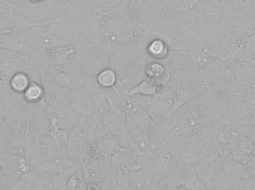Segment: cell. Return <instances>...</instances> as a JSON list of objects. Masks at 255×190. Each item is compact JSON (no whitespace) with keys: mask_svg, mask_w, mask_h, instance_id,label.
Listing matches in <instances>:
<instances>
[{"mask_svg":"<svg viewBox=\"0 0 255 190\" xmlns=\"http://www.w3.org/2000/svg\"><path fill=\"white\" fill-rule=\"evenodd\" d=\"M142 7L141 0H124L112 10L97 12L91 17L98 22L106 44L145 47L139 27Z\"/></svg>","mask_w":255,"mask_h":190,"instance_id":"obj_1","label":"cell"},{"mask_svg":"<svg viewBox=\"0 0 255 190\" xmlns=\"http://www.w3.org/2000/svg\"><path fill=\"white\" fill-rule=\"evenodd\" d=\"M151 26L170 31L184 40L187 49L205 45L219 52L222 27L208 22L199 11L177 12Z\"/></svg>","mask_w":255,"mask_h":190,"instance_id":"obj_2","label":"cell"},{"mask_svg":"<svg viewBox=\"0 0 255 190\" xmlns=\"http://www.w3.org/2000/svg\"><path fill=\"white\" fill-rule=\"evenodd\" d=\"M0 47L31 57L36 61L44 50L40 38V26L25 28L9 34H0Z\"/></svg>","mask_w":255,"mask_h":190,"instance_id":"obj_3","label":"cell"},{"mask_svg":"<svg viewBox=\"0 0 255 190\" xmlns=\"http://www.w3.org/2000/svg\"><path fill=\"white\" fill-rule=\"evenodd\" d=\"M19 71L28 72L34 80L40 82L37 63L32 58L0 47V86L1 89L7 87L10 77Z\"/></svg>","mask_w":255,"mask_h":190,"instance_id":"obj_4","label":"cell"},{"mask_svg":"<svg viewBox=\"0 0 255 190\" xmlns=\"http://www.w3.org/2000/svg\"><path fill=\"white\" fill-rule=\"evenodd\" d=\"M163 146L167 149L178 168L193 170L198 168L202 163L188 137L169 131L163 142Z\"/></svg>","mask_w":255,"mask_h":190,"instance_id":"obj_5","label":"cell"},{"mask_svg":"<svg viewBox=\"0 0 255 190\" xmlns=\"http://www.w3.org/2000/svg\"><path fill=\"white\" fill-rule=\"evenodd\" d=\"M106 95L109 108L96 119L116 137L120 145L128 134L127 116L114 91L113 93L111 94L106 90Z\"/></svg>","mask_w":255,"mask_h":190,"instance_id":"obj_6","label":"cell"},{"mask_svg":"<svg viewBox=\"0 0 255 190\" xmlns=\"http://www.w3.org/2000/svg\"><path fill=\"white\" fill-rule=\"evenodd\" d=\"M148 159L150 171L145 184L148 188H154L160 185L163 181L172 176L178 169L163 144L155 148Z\"/></svg>","mask_w":255,"mask_h":190,"instance_id":"obj_7","label":"cell"},{"mask_svg":"<svg viewBox=\"0 0 255 190\" xmlns=\"http://www.w3.org/2000/svg\"><path fill=\"white\" fill-rule=\"evenodd\" d=\"M219 139L222 143L229 146L234 161L244 165L255 164L252 156L254 151V142L250 137L235 131H229L223 126L219 128Z\"/></svg>","mask_w":255,"mask_h":190,"instance_id":"obj_8","label":"cell"},{"mask_svg":"<svg viewBox=\"0 0 255 190\" xmlns=\"http://www.w3.org/2000/svg\"><path fill=\"white\" fill-rule=\"evenodd\" d=\"M190 140L201 162L205 165L214 166L223 155L213 131V127L209 123L203 127L199 134L190 137Z\"/></svg>","mask_w":255,"mask_h":190,"instance_id":"obj_9","label":"cell"},{"mask_svg":"<svg viewBox=\"0 0 255 190\" xmlns=\"http://www.w3.org/2000/svg\"><path fill=\"white\" fill-rule=\"evenodd\" d=\"M78 59V52L74 44L58 48H46L36 61L37 65H45L52 69L70 72V67Z\"/></svg>","mask_w":255,"mask_h":190,"instance_id":"obj_10","label":"cell"},{"mask_svg":"<svg viewBox=\"0 0 255 190\" xmlns=\"http://www.w3.org/2000/svg\"><path fill=\"white\" fill-rule=\"evenodd\" d=\"M248 37L244 34L222 31L220 50L216 58L218 65L227 67L235 63L244 55Z\"/></svg>","mask_w":255,"mask_h":190,"instance_id":"obj_11","label":"cell"},{"mask_svg":"<svg viewBox=\"0 0 255 190\" xmlns=\"http://www.w3.org/2000/svg\"><path fill=\"white\" fill-rule=\"evenodd\" d=\"M34 26H40V21L24 17L10 1H0V34H9Z\"/></svg>","mask_w":255,"mask_h":190,"instance_id":"obj_12","label":"cell"},{"mask_svg":"<svg viewBox=\"0 0 255 190\" xmlns=\"http://www.w3.org/2000/svg\"><path fill=\"white\" fill-rule=\"evenodd\" d=\"M87 139L85 131L79 128H72L69 131L66 152L71 167H79L87 158Z\"/></svg>","mask_w":255,"mask_h":190,"instance_id":"obj_13","label":"cell"},{"mask_svg":"<svg viewBox=\"0 0 255 190\" xmlns=\"http://www.w3.org/2000/svg\"><path fill=\"white\" fill-rule=\"evenodd\" d=\"M138 156L139 155L133 148L119 146L111 158V172L129 175L130 172L139 171L141 167L136 161Z\"/></svg>","mask_w":255,"mask_h":190,"instance_id":"obj_14","label":"cell"},{"mask_svg":"<svg viewBox=\"0 0 255 190\" xmlns=\"http://www.w3.org/2000/svg\"><path fill=\"white\" fill-rule=\"evenodd\" d=\"M115 56L110 49L106 50L99 56L92 57L85 60L79 67L80 77L89 79H95L99 73L108 68H114Z\"/></svg>","mask_w":255,"mask_h":190,"instance_id":"obj_15","label":"cell"},{"mask_svg":"<svg viewBox=\"0 0 255 190\" xmlns=\"http://www.w3.org/2000/svg\"><path fill=\"white\" fill-rule=\"evenodd\" d=\"M195 10L199 11L208 22L221 26L229 12L234 9L220 0H200Z\"/></svg>","mask_w":255,"mask_h":190,"instance_id":"obj_16","label":"cell"},{"mask_svg":"<svg viewBox=\"0 0 255 190\" xmlns=\"http://www.w3.org/2000/svg\"><path fill=\"white\" fill-rule=\"evenodd\" d=\"M172 91L168 90L157 92L151 99L149 106L146 112L153 121L162 119L172 115Z\"/></svg>","mask_w":255,"mask_h":190,"instance_id":"obj_17","label":"cell"},{"mask_svg":"<svg viewBox=\"0 0 255 190\" xmlns=\"http://www.w3.org/2000/svg\"><path fill=\"white\" fill-rule=\"evenodd\" d=\"M96 142L100 151L102 159L110 164V160L115 151L119 147L116 137L109 132L107 128L97 121L96 127Z\"/></svg>","mask_w":255,"mask_h":190,"instance_id":"obj_18","label":"cell"},{"mask_svg":"<svg viewBox=\"0 0 255 190\" xmlns=\"http://www.w3.org/2000/svg\"><path fill=\"white\" fill-rule=\"evenodd\" d=\"M172 94V114L188 104L194 97L196 90L191 83L181 80H173L170 86Z\"/></svg>","mask_w":255,"mask_h":190,"instance_id":"obj_19","label":"cell"},{"mask_svg":"<svg viewBox=\"0 0 255 190\" xmlns=\"http://www.w3.org/2000/svg\"><path fill=\"white\" fill-rule=\"evenodd\" d=\"M50 182L38 173L30 171L22 174L16 185L7 190H49Z\"/></svg>","mask_w":255,"mask_h":190,"instance_id":"obj_20","label":"cell"},{"mask_svg":"<svg viewBox=\"0 0 255 190\" xmlns=\"http://www.w3.org/2000/svg\"><path fill=\"white\" fill-rule=\"evenodd\" d=\"M145 51L148 58L152 61L163 62L169 58L171 51L169 46L161 39L152 38L145 44Z\"/></svg>","mask_w":255,"mask_h":190,"instance_id":"obj_21","label":"cell"},{"mask_svg":"<svg viewBox=\"0 0 255 190\" xmlns=\"http://www.w3.org/2000/svg\"><path fill=\"white\" fill-rule=\"evenodd\" d=\"M46 89L41 82L33 80L22 94V99L29 105L45 106L46 105Z\"/></svg>","mask_w":255,"mask_h":190,"instance_id":"obj_22","label":"cell"},{"mask_svg":"<svg viewBox=\"0 0 255 190\" xmlns=\"http://www.w3.org/2000/svg\"><path fill=\"white\" fill-rule=\"evenodd\" d=\"M96 83L104 90L113 89L119 84V74L115 68H108L99 73L95 78Z\"/></svg>","mask_w":255,"mask_h":190,"instance_id":"obj_23","label":"cell"},{"mask_svg":"<svg viewBox=\"0 0 255 190\" xmlns=\"http://www.w3.org/2000/svg\"><path fill=\"white\" fill-rule=\"evenodd\" d=\"M33 80L34 79L28 72L19 71L10 77L7 87L13 93L22 95Z\"/></svg>","mask_w":255,"mask_h":190,"instance_id":"obj_24","label":"cell"},{"mask_svg":"<svg viewBox=\"0 0 255 190\" xmlns=\"http://www.w3.org/2000/svg\"><path fill=\"white\" fill-rule=\"evenodd\" d=\"M127 94L129 97H152L153 96L158 92L157 86L154 82L150 79L144 78L142 81L135 85L130 90L128 91Z\"/></svg>","mask_w":255,"mask_h":190,"instance_id":"obj_25","label":"cell"},{"mask_svg":"<svg viewBox=\"0 0 255 190\" xmlns=\"http://www.w3.org/2000/svg\"><path fill=\"white\" fill-rule=\"evenodd\" d=\"M234 64L240 74L247 77L250 83L255 86V61L244 54Z\"/></svg>","mask_w":255,"mask_h":190,"instance_id":"obj_26","label":"cell"},{"mask_svg":"<svg viewBox=\"0 0 255 190\" xmlns=\"http://www.w3.org/2000/svg\"><path fill=\"white\" fill-rule=\"evenodd\" d=\"M109 190H138L133 188L129 182V175L125 173H109L108 177ZM152 190L148 188V190Z\"/></svg>","mask_w":255,"mask_h":190,"instance_id":"obj_27","label":"cell"},{"mask_svg":"<svg viewBox=\"0 0 255 190\" xmlns=\"http://www.w3.org/2000/svg\"><path fill=\"white\" fill-rule=\"evenodd\" d=\"M49 136H50L51 141L54 149L57 152L67 154L66 148L68 141L69 133L61 127H51Z\"/></svg>","mask_w":255,"mask_h":190,"instance_id":"obj_28","label":"cell"},{"mask_svg":"<svg viewBox=\"0 0 255 190\" xmlns=\"http://www.w3.org/2000/svg\"><path fill=\"white\" fill-rule=\"evenodd\" d=\"M168 71L169 68L164 63L151 61V62L147 63L145 65V75L146 78L154 81L163 77Z\"/></svg>","mask_w":255,"mask_h":190,"instance_id":"obj_29","label":"cell"},{"mask_svg":"<svg viewBox=\"0 0 255 190\" xmlns=\"http://www.w3.org/2000/svg\"><path fill=\"white\" fill-rule=\"evenodd\" d=\"M181 186L186 190H206V185L197 175V169L187 172L181 182Z\"/></svg>","mask_w":255,"mask_h":190,"instance_id":"obj_30","label":"cell"},{"mask_svg":"<svg viewBox=\"0 0 255 190\" xmlns=\"http://www.w3.org/2000/svg\"><path fill=\"white\" fill-rule=\"evenodd\" d=\"M124 0H97L93 1V6L96 13L103 11L106 8H115L119 6Z\"/></svg>","mask_w":255,"mask_h":190,"instance_id":"obj_31","label":"cell"},{"mask_svg":"<svg viewBox=\"0 0 255 190\" xmlns=\"http://www.w3.org/2000/svg\"><path fill=\"white\" fill-rule=\"evenodd\" d=\"M244 55L255 61V31L248 37L246 42Z\"/></svg>","mask_w":255,"mask_h":190,"instance_id":"obj_32","label":"cell"},{"mask_svg":"<svg viewBox=\"0 0 255 190\" xmlns=\"http://www.w3.org/2000/svg\"><path fill=\"white\" fill-rule=\"evenodd\" d=\"M241 190H255V173L248 175L241 185Z\"/></svg>","mask_w":255,"mask_h":190,"instance_id":"obj_33","label":"cell"},{"mask_svg":"<svg viewBox=\"0 0 255 190\" xmlns=\"http://www.w3.org/2000/svg\"><path fill=\"white\" fill-rule=\"evenodd\" d=\"M17 168L19 169V171H20L22 174H25V173L31 171L28 162H27V161H25V159H20L18 161Z\"/></svg>","mask_w":255,"mask_h":190,"instance_id":"obj_34","label":"cell"},{"mask_svg":"<svg viewBox=\"0 0 255 190\" xmlns=\"http://www.w3.org/2000/svg\"><path fill=\"white\" fill-rule=\"evenodd\" d=\"M0 1H2V2H8L9 0H0Z\"/></svg>","mask_w":255,"mask_h":190,"instance_id":"obj_35","label":"cell"},{"mask_svg":"<svg viewBox=\"0 0 255 190\" xmlns=\"http://www.w3.org/2000/svg\"><path fill=\"white\" fill-rule=\"evenodd\" d=\"M1 167H0V180H1Z\"/></svg>","mask_w":255,"mask_h":190,"instance_id":"obj_36","label":"cell"},{"mask_svg":"<svg viewBox=\"0 0 255 190\" xmlns=\"http://www.w3.org/2000/svg\"><path fill=\"white\" fill-rule=\"evenodd\" d=\"M1 86H0V92H1Z\"/></svg>","mask_w":255,"mask_h":190,"instance_id":"obj_37","label":"cell"},{"mask_svg":"<svg viewBox=\"0 0 255 190\" xmlns=\"http://www.w3.org/2000/svg\"><path fill=\"white\" fill-rule=\"evenodd\" d=\"M97 1V0H94V1Z\"/></svg>","mask_w":255,"mask_h":190,"instance_id":"obj_38","label":"cell"}]
</instances>
